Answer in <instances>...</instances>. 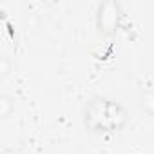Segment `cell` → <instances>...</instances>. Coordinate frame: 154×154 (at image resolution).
<instances>
[{"instance_id":"1","label":"cell","mask_w":154,"mask_h":154,"mask_svg":"<svg viewBox=\"0 0 154 154\" xmlns=\"http://www.w3.org/2000/svg\"><path fill=\"white\" fill-rule=\"evenodd\" d=\"M127 120L125 107L109 98H93L84 107V125L93 132H116L125 127Z\"/></svg>"},{"instance_id":"2","label":"cell","mask_w":154,"mask_h":154,"mask_svg":"<svg viewBox=\"0 0 154 154\" xmlns=\"http://www.w3.org/2000/svg\"><path fill=\"white\" fill-rule=\"evenodd\" d=\"M120 6L116 2H103L96 11V27L103 36H112L120 26Z\"/></svg>"},{"instance_id":"3","label":"cell","mask_w":154,"mask_h":154,"mask_svg":"<svg viewBox=\"0 0 154 154\" xmlns=\"http://www.w3.org/2000/svg\"><path fill=\"white\" fill-rule=\"evenodd\" d=\"M140 105H141V109L147 114L154 116V91L152 89L141 91V94H140Z\"/></svg>"},{"instance_id":"4","label":"cell","mask_w":154,"mask_h":154,"mask_svg":"<svg viewBox=\"0 0 154 154\" xmlns=\"http://www.w3.org/2000/svg\"><path fill=\"white\" fill-rule=\"evenodd\" d=\"M13 111H15V102H13V98L8 96V94H0V116L6 120V118H9V116L13 114Z\"/></svg>"},{"instance_id":"5","label":"cell","mask_w":154,"mask_h":154,"mask_svg":"<svg viewBox=\"0 0 154 154\" xmlns=\"http://www.w3.org/2000/svg\"><path fill=\"white\" fill-rule=\"evenodd\" d=\"M9 72H11V60H9V56L2 54L0 56V76H2V80L8 78Z\"/></svg>"},{"instance_id":"6","label":"cell","mask_w":154,"mask_h":154,"mask_svg":"<svg viewBox=\"0 0 154 154\" xmlns=\"http://www.w3.org/2000/svg\"><path fill=\"white\" fill-rule=\"evenodd\" d=\"M38 26H40V18H38V15L29 13V15L26 17V27H27V31H36Z\"/></svg>"},{"instance_id":"7","label":"cell","mask_w":154,"mask_h":154,"mask_svg":"<svg viewBox=\"0 0 154 154\" xmlns=\"http://www.w3.org/2000/svg\"><path fill=\"white\" fill-rule=\"evenodd\" d=\"M2 154H17V152H15V149H13V147H9V149H4V150H2Z\"/></svg>"}]
</instances>
